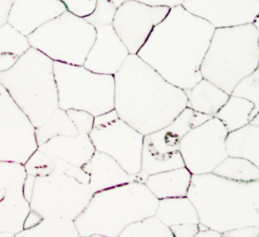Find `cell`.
Here are the masks:
<instances>
[{
	"instance_id": "obj_30",
	"label": "cell",
	"mask_w": 259,
	"mask_h": 237,
	"mask_svg": "<svg viewBox=\"0 0 259 237\" xmlns=\"http://www.w3.org/2000/svg\"><path fill=\"white\" fill-rule=\"evenodd\" d=\"M27 36L12 27L4 24L0 27V55L12 54L19 57L30 48Z\"/></svg>"
},
{
	"instance_id": "obj_20",
	"label": "cell",
	"mask_w": 259,
	"mask_h": 237,
	"mask_svg": "<svg viewBox=\"0 0 259 237\" xmlns=\"http://www.w3.org/2000/svg\"><path fill=\"white\" fill-rule=\"evenodd\" d=\"M192 173L186 167L151 174L145 185L158 200L187 197Z\"/></svg>"
},
{
	"instance_id": "obj_18",
	"label": "cell",
	"mask_w": 259,
	"mask_h": 237,
	"mask_svg": "<svg viewBox=\"0 0 259 237\" xmlns=\"http://www.w3.org/2000/svg\"><path fill=\"white\" fill-rule=\"evenodd\" d=\"M50 159H59L71 165L83 167L88 163L96 149L87 134L75 136H57L38 147Z\"/></svg>"
},
{
	"instance_id": "obj_44",
	"label": "cell",
	"mask_w": 259,
	"mask_h": 237,
	"mask_svg": "<svg viewBox=\"0 0 259 237\" xmlns=\"http://www.w3.org/2000/svg\"><path fill=\"white\" fill-rule=\"evenodd\" d=\"M258 2H259V0H258Z\"/></svg>"
},
{
	"instance_id": "obj_1",
	"label": "cell",
	"mask_w": 259,
	"mask_h": 237,
	"mask_svg": "<svg viewBox=\"0 0 259 237\" xmlns=\"http://www.w3.org/2000/svg\"><path fill=\"white\" fill-rule=\"evenodd\" d=\"M215 28L182 6L170 9L137 55L170 84L184 91L202 80L201 66Z\"/></svg>"
},
{
	"instance_id": "obj_25",
	"label": "cell",
	"mask_w": 259,
	"mask_h": 237,
	"mask_svg": "<svg viewBox=\"0 0 259 237\" xmlns=\"http://www.w3.org/2000/svg\"><path fill=\"white\" fill-rule=\"evenodd\" d=\"M254 108L255 105L249 100L231 95L214 117L225 125L228 132H232L249 124Z\"/></svg>"
},
{
	"instance_id": "obj_2",
	"label": "cell",
	"mask_w": 259,
	"mask_h": 237,
	"mask_svg": "<svg viewBox=\"0 0 259 237\" xmlns=\"http://www.w3.org/2000/svg\"><path fill=\"white\" fill-rule=\"evenodd\" d=\"M115 77V110L142 135L156 132L188 107L185 91L164 80L137 54H129Z\"/></svg>"
},
{
	"instance_id": "obj_19",
	"label": "cell",
	"mask_w": 259,
	"mask_h": 237,
	"mask_svg": "<svg viewBox=\"0 0 259 237\" xmlns=\"http://www.w3.org/2000/svg\"><path fill=\"white\" fill-rule=\"evenodd\" d=\"M194 128V110L187 107L165 127L145 135L144 141L161 154L176 153L183 138Z\"/></svg>"
},
{
	"instance_id": "obj_4",
	"label": "cell",
	"mask_w": 259,
	"mask_h": 237,
	"mask_svg": "<svg viewBox=\"0 0 259 237\" xmlns=\"http://www.w3.org/2000/svg\"><path fill=\"white\" fill-rule=\"evenodd\" d=\"M158 205L145 184L131 182L94 194L74 223L82 237H118L129 224L155 215Z\"/></svg>"
},
{
	"instance_id": "obj_16",
	"label": "cell",
	"mask_w": 259,
	"mask_h": 237,
	"mask_svg": "<svg viewBox=\"0 0 259 237\" xmlns=\"http://www.w3.org/2000/svg\"><path fill=\"white\" fill-rule=\"evenodd\" d=\"M97 36L83 66L97 74L115 75L130 53L113 26H97Z\"/></svg>"
},
{
	"instance_id": "obj_17",
	"label": "cell",
	"mask_w": 259,
	"mask_h": 237,
	"mask_svg": "<svg viewBox=\"0 0 259 237\" xmlns=\"http://www.w3.org/2000/svg\"><path fill=\"white\" fill-rule=\"evenodd\" d=\"M81 168L89 174V185L94 194L137 182L136 174H130L112 156L97 150Z\"/></svg>"
},
{
	"instance_id": "obj_41",
	"label": "cell",
	"mask_w": 259,
	"mask_h": 237,
	"mask_svg": "<svg viewBox=\"0 0 259 237\" xmlns=\"http://www.w3.org/2000/svg\"><path fill=\"white\" fill-rule=\"evenodd\" d=\"M196 237H202V236H215V237H222V234L219 232L216 231V230H212V229L208 228L204 229V230H199L196 234Z\"/></svg>"
},
{
	"instance_id": "obj_14",
	"label": "cell",
	"mask_w": 259,
	"mask_h": 237,
	"mask_svg": "<svg viewBox=\"0 0 259 237\" xmlns=\"http://www.w3.org/2000/svg\"><path fill=\"white\" fill-rule=\"evenodd\" d=\"M170 9L149 6L137 0H127L118 8L112 26L130 54H137Z\"/></svg>"
},
{
	"instance_id": "obj_36",
	"label": "cell",
	"mask_w": 259,
	"mask_h": 237,
	"mask_svg": "<svg viewBox=\"0 0 259 237\" xmlns=\"http://www.w3.org/2000/svg\"><path fill=\"white\" fill-rule=\"evenodd\" d=\"M174 237L196 236L199 232V224H181L170 227Z\"/></svg>"
},
{
	"instance_id": "obj_5",
	"label": "cell",
	"mask_w": 259,
	"mask_h": 237,
	"mask_svg": "<svg viewBox=\"0 0 259 237\" xmlns=\"http://www.w3.org/2000/svg\"><path fill=\"white\" fill-rule=\"evenodd\" d=\"M53 64L48 56L30 47L0 73V84L35 128L45 124L59 107Z\"/></svg>"
},
{
	"instance_id": "obj_21",
	"label": "cell",
	"mask_w": 259,
	"mask_h": 237,
	"mask_svg": "<svg viewBox=\"0 0 259 237\" xmlns=\"http://www.w3.org/2000/svg\"><path fill=\"white\" fill-rule=\"evenodd\" d=\"M185 92L188 99V107L212 117L225 105L231 95L205 79L201 80Z\"/></svg>"
},
{
	"instance_id": "obj_32",
	"label": "cell",
	"mask_w": 259,
	"mask_h": 237,
	"mask_svg": "<svg viewBox=\"0 0 259 237\" xmlns=\"http://www.w3.org/2000/svg\"><path fill=\"white\" fill-rule=\"evenodd\" d=\"M231 95L249 100L255 105L250 120L259 112V65L255 71L246 76L236 86Z\"/></svg>"
},
{
	"instance_id": "obj_23",
	"label": "cell",
	"mask_w": 259,
	"mask_h": 237,
	"mask_svg": "<svg viewBox=\"0 0 259 237\" xmlns=\"http://www.w3.org/2000/svg\"><path fill=\"white\" fill-rule=\"evenodd\" d=\"M155 215L168 227L187 223L199 224L197 211L187 197L158 200Z\"/></svg>"
},
{
	"instance_id": "obj_3",
	"label": "cell",
	"mask_w": 259,
	"mask_h": 237,
	"mask_svg": "<svg viewBox=\"0 0 259 237\" xmlns=\"http://www.w3.org/2000/svg\"><path fill=\"white\" fill-rule=\"evenodd\" d=\"M187 197L199 223L222 234L247 226L259 227V180L241 182L214 173L193 174Z\"/></svg>"
},
{
	"instance_id": "obj_26",
	"label": "cell",
	"mask_w": 259,
	"mask_h": 237,
	"mask_svg": "<svg viewBox=\"0 0 259 237\" xmlns=\"http://www.w3.org/2000/svg\"><path fill=\"white\" fill-rule=\"evenodd\" d=\"M15 236L79 237L74 220L61 217H48L30 229L21 230Z\"/></svg>"
},
{
	"instance_id": "obj_33",
	"label": "cell",
	"mask_w": 259,
	"mask_h": 237,
	"mask_svg": "<svg viewBox=\"0 0 259 237\" xmlns=\"http://www.w3.org/2000/svg\"><path fill=\"white\" fill-rule=\"evenodd\" d=\"M24 165L27 175L45 177L55 171L56 165L54 159L37 149Z\"/></svg>"
},
{
	"instance_id": "obj_10",
	"label": "cell",
	"mask_w": 259,
	"mask_h": 237,
	"mask_svg": "<svg viewBox=\"0 0 259 237\" xmlns=\"http://www.w3.org/2000/svg\"><path fill=\"white\" fill-rule=\"evenodd\" d=\"M90 138L97 151L112 156L130 174L141 168L144 135L111 110L95 116Z\"/></svg>"
},
{
	"instance_id": "obj_22",
	"label": "cell",
	"mask_w": 259,
	"mask_h": 237,
	"mask_svg": "<svg viewBox=\"0 0 259 237\" xmlns=\"http://www.w3.org/2000/svg\"><path fill=\"white\" fill-rule=\"evenodd\" d=\"M228 156L244 158L259 168V127L249 124L229 132L226 138Z\"/></svg>"
},
{
	"instance_id": "obj_34",
	"label": "cell",
	"mask_w": 259,
	"mask_h": 237,
	"mask_svg": "<svg viewBox=\"0 0 259 237\" xmlns=\"http://www.w3.org/2000/svg\"><path fill=\"white\" fill-rule=\"evenodd\" d=\"M67 113L75 126L78 134L89 135L91 133L94 128L95 116L84 110H68Z\"/></svg>"
},
{
	"instance_id": "obj_11",
	"label": "cell",
	"mask_w": 259,
	"mask_h": 237,
	"mask_svg": "<svg viewBox=\"0 0 259 237\" xmlns=\"http://www.w3.org/2000/svg\"><path fill=\"white\" fill-rule=\"evenodd\" d=\"M228 133L225 125L219 118L213 117L192 129L183 138L179 151L186 168L192 174L212 173L228 157Z\"/></svg>"
},
{
	"instance_id": "obj_8",
	"label": "cell",
	"mask_w": 259,
	"mask_h": 237,
	"mask_svg": "<svg viewBox=\"0 0 259 237\" xmlns=\"http://www.w3.org/2000/svg\"><path fill=\"white\" fill-rule=\"evenodd\" d=\"M24 195L31 210L42 218L76 219L86 209L94 193L88 184L79 182L57 168L50 175H27Z\"/></svg>"
},
{
	"instance_id": "obj_42",
	"label": "cell",
	"mask_w": 259,
	"mask_h": 237,
	"mask_svg": "<svg viewBox=\"0 0 259 237\" xmlns=\"http://www.w3.org/2000/svg\"><path fill=\"white\" fill-rule=\"evenodd\" d=\"M249 123H250V124L254 125V126H258L259 127V112L255 116H254L253 118H252V120H250Z\"/></svg>"
},
{
	"instance_id": "obj_7",
	"label": "cell",
	"mask_w": 259,
	"mask_h": 237,
	"mask_svg": "<svg viewBox=\"0 0 259 237\" xmlns=\"http://www.w3.org/2000/svg\"><path fill=\"white\" fill-rule=\"evenodd\" d=\"M53 69L59 108L84 110L94 116L115 109L114 76L58 62H54Z\"/></svg>"
},
{
	"instance_id": "obj_40",
	"label": "cell",
	"mask_w": 259,
	"mask_h": 237,
	"mask_svg": "<svg viewBox=\"0 0 259 237\" xmlns=\"http://www.w3.org/2000/svg\"><path fill=\"white\" fill-rule=\"evenodd\" d=\"M18 57L12 54H3L0 55V73L9 69L16 62Z\"/></svg>"
},
{
	"instance_id": "obj_37",
	"label": "cell",
	"mask_w": 259,
	"mask_h": 237,
	"mask_svg": "<svg viewBox=\"0 0 259 237\" xmlns=\"http://www.w3.org/2000/svg\"><path fill=\"white\" fill-rule=\"evenodd\" d=\"M222 236H259V227L247 226L222 233Z\"/></svg>"
},
{
	"instance_id": "obj_15",
	"label": "cell",
	"mask_w": 259,
	"mask_h": 237,
	"mask_svg": "<svg viewBox=\"0 0 259 237\" xmlns=\"http://www.w3.org/2000/svg\"><path fill=\"white\" fill-rule=\"evenodd\" d=\"M182 6L215 29L252 24L259 14L258 0H186Z\"/></svg>"
},
{
	"instance_id": "obj_31",
	"label": "cell",
	"mask_w": 259,
	"mask_h": 237,
	"mask_svg": "<svg viewBox=\"0 0 259 237\" xmlns=\"http://www.w3.org/2000/svg\"><path fill=\"white\" fill-rule=\"evenodd\" d=\"M127 0H97L94 12L84 17L85 19L94 25H112L118 8Z\"/></svg>"
},
{
	"instance_id": "obj_13",
	"label": "cell",
	"mask_w": 259,
	"mask_h": 237,
	"mask_svg": "<svg viewBox=\"0 0 259 237\" xmlns=\"http://www.w3.org/2000/svg\"><path fill=\"white\" fill-rule=\"evenodd\" d=\"M24 165L0 161V236H16L24 229L30 204L24 195Z\"/></svg>"
},
{
	"instance_id": "obj_35",
	"label": "cell",
	"mask_w": 259,
	"mask_h": 237,
	"mask_svg": "<svg viewBox=\"0 0 259 237\" xmlns=\"http://www.w3.org/2000/svg\"><path fill=\"white\" fill-rule=\"evenodd\" d=\"M69 12L80 17L91 15L95 9L97 0H61Z\"/></svg>"
},
{
	"instance_id": "obj_9",
	"label": "cell",
	"mask_w": 259,
	"mask_h": 237,
	"mask_svg": "<svg viewBox=\"0 0 259 237\" xmlns=\"http://www.w3.org/2000/svg\"><path fill=\"white\" fill-rule=\"evenodd\" d=\"M96 36L94 25L67 10L41 26L27 39L30 46L53 62L83 66Z\"/></svg>"
},
{
	"instance_id": "obj_24",
	"label": "cell",
	"mask_w": 259,
	"mask_h": 237,
	"mask_svg": "<svg viewBox=\"0 0 259 237\" xmlns=\"http://www.w3.org/2000/svg\"><path fill=\"white\" fill-rule=\"evenodd\" d=\"M182 167H185V165L180 151L170 154H161L143 141L141 168L136 174L137 182L145 184L151 174Z\"/></svg>"
},
{
	"instance_id": "obj_39",
	"label": "cell",
	"mask_w": 259,
	"mask_h": 237,
	"mask_svg": "<svg viewBox=\"0 0 259 237\" xmlns=\"http://www.w3.org/2000/svg\"><path fill=\"white\" fill-rule=\"evenodd\" d=\"M42 218H44L40 215L30 209L27 218H26L25 221H24L23 230H27V229L35 227L42 221Z\"/></svg>"
},
{
	"instance_id": "obj_6",
	"label": "cell",
	"mask_w": 259,
	"mask_h": 237,
	"mask_svg": "<svg viewBox=\"0 0 259 237\" xmlns=\"http://www.w3.org/2000/svg\"><path fill=\"white\" fill-rule=\"evenodd\" d=\"M258 36L252 24L215 29L201 66L202 78L231 95L258 66Z\"/></svg>"
},
{
	"instance_id": "obj_29",
	"label": "cell",
	"mask_w": 259,
	"mask_h": 237,
	"mask_svg": "<svg viewBox=\"0 0 259 237\" xmlns=\"http://www.w3.org/2000/svg\"><path fill=\"white\" fill-rule=\"evenodd\" d=\"M119 237H174L170 227L155 215L146 217L129 224Z\"/></svg>"
},
{
	"instance_id": "obj_12",
	"label": "cell",
	"mask_w": 259,
	"mask_h": 237,
	"mask_svg": "<svg viewBox=\"0 0 259 237\" xmlns=\"http://www.w3.org/2000/svg\"><path fill=\"white\" fill-rule=\"evenodd\" d=\"M38 147L34 126L0 84V161L24 165Z\"/></svg>"
},
{
	"instance_id": "obj_43",
	"label": "cell",
	"mask_w": 259,
	"mask_h": 237,
	"mask_svg": "<svg viewBox=\"0 0 259 237\" xmlns=\"http://www.w3.org/2000/svg\"><path fill=\"white\" fill-rule=\"evenodd\" d=\"M252 24H253L254 27L256 28V30H258L259 33V14L257 15L256 18L254 20L253 22H252Z\"/></svg>"
},
{
	"instance_id": "obj_27",
	"label": "cell",
	"mask_w": 259,
	"mask_h": 237,
	"mask_svg": "<svg viewBox=\"0 0 259 237\" xmlns=\"http://www.w3.org/2000/svg\"><path fill=\"white\" fill-rule=\"evenodd\" d=\"M214 174L236 182L259 180V168L248 159L228 156L213 171Z\"/></svg>"
},
{
	"instance_id": "obj_28",
	"label": "cell",
	"mask_w": 259,
	"mask_h": 237,
	"mask_svg": "<svg viewBox=\"0 0 259 237\" xmlns=\"http://www.w3.org/2000/svg\"><path fill=\"white\" fill-rule=\"evenodd\" d=\"M35 135L39 147L55 137L75 136L78 132L67 111L59 107L45 124L35 128Z\"/></svg>"
},
{
	"instance_id": "obj_38",
	"label": "cell",
	"mask_w": 259,
	"mask_h": 237,
	"mask_svg": "<svg viewBox=\"0 0 259 237\" xmlns=\"http://www.w3.org/2000/svg\"><path fill=\"white\" fill-rule=\"evenodd\" d=\"M137 1L141 2L149 6H164V7L172 9L177 6H182L186 0H137Z\"/></svg>"
}]
</instances>
